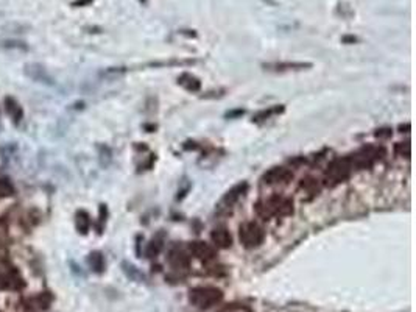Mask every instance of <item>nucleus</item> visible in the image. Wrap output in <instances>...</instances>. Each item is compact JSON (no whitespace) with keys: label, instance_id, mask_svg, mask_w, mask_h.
<instances>
[{"label":"nucleus","instance_id":"obj_1","mask_svg":"<svg viewBox=\"0 0 416 312\" xmlns=\"http://www.w3.org/2000/svg\"><path fill=\"white\" fill-rule=\"evenodd\" d=\"M257 214L263 218L271 217H286L293 212V203L287 197L282 195H273L267 200H262L256 206Z\"/></svg>","mask_w":416,"mask_h":312},{"label":"nucleus","instance_id":"obj_2","mask_svg":"<svg viewBox=\"0 0 416 312\" xmlns=\"http://www.w3.org/2000/svg\"><path fill=\"white\" fill-rule=\"evenodd\" d=\"M223 300V292L217 287H195L189 292V301L198 309H209Z\"/></svg>","mask_w":416,"mask_h":312},{"label":"nucleus","instance_id":"obj_3","mask_svg":"<svg viewBox=\"0 0 416 312\" xmlns=\"http://www.w3.org/2000/svg\"><path fill=\"white\" fill-rule=\"evenodd\" d=\"M352 170V164L349 158H343V159H335L326 170L325 173V183L328 186H335L342 181H345L346 178L349 176Z\"/></svg>","mask_w":416,"mask_h":312},{"label":"nucleus","instance_id":"obj_4","mask_svg":"<svg viewBox=\"0 0 416 312\" xmlns=\"http://www.w3.org/2000/svg\"><path fill=\"white\" fill-rule=\"evenodd\" d=\"M265 239L263 228L256 222H247L240 227V242L245 248H256Z\"/></svg>","mask_w":416,"mask_h":312},{"label":"nucleus","instance_id":"obj_5","mask_svg":"<svg viewBox=\"0 0 416 312\" xmlns=\"http://www.w3.org/2000/svg\"><path fill=\"white\" fill-rule=\"evenodd\" d=\"M381 149L377 147H363L362 150H358L351 159V164H352V169L357 167V169H366L369 166H373L379 158H381Z\"/></svg>","mask_w":416,"mask_h":312},{"label":"nucleus","instance_id":"obj_6","mask_svg":"<svg viewBox=\"0 0 416 312\" xmlns=\"http://www.w3.org/2000/svg\"><path fill=\"white\" fill-rule=\"evenodd\" d=\"M293 178V173L287 170L286 167H273L263 175V183L265 185H287Z\"/></svg>","mask_w":416,"mask_h":312},{"label":"nucleus","instance_id":"obj_7","mask_svg":"<svg viewBox=\"0 0 416 312\" xmlns=\"http://www.w3.org/2000/svg\"><path fill=\"white\" fill-rule=\"evenodd\" d=\"M189 250L201 262H209V261H214L215 259V250L209 244H206V242H201V241L192 242L189 245Z\"/></svg>","mask_w":416,"mask_h":312},{"label":"nucleus","instance_id":"obj_8","mask_svg":"<svg viewBox=\"0 0 416 312\" xmlns=\"http://www.w3.org/2000/svg\"><path fill=\"white\" fill-rule=\"evenodd\" d=\"M248 189V185L247 183H240L237 186H234L231 191L226 192V195L221 198V203H220V208H231L234 203H237L247 192Z\"/></svg>","mask_w":416,"mask_h":312},{"label":"nucleus","instance_id":"obj_9","mask_svg":"<svg viewBox=\"0 0 416 312\" xmlns=\"http://www.w3.org/2000/svg\"><path fill=\"white\" fill-rule=\"evenodd\" d=\"M211 239L217 248H229L231 245H233V236H231V233L226 228L214 230L211 234Z\"/></svg>","mask_w":416,"mask_h":312},{"label":"nucleus","instance_id":"obj_10","mask_svg":"<svg viewBox=\"0 0 416 312\" xmlns=\"http://www.w3.org/2000/svg\"><path fill=\"white\" fill-rule=\"evenodd\" d=\"M168 262L175 269H187L189 267V258L179 248H173L168 254Z\"/></svg>","mask_w":416,"mask_h":312},{"label":"nucleus","instance_id":"obj_11","mask_svg":"<svg viewBox=\"0 0 416 312\" xmlns=\"http://www.w3.org/2000/svg\"><path fill=\"white\" fill-rule=\"evenodd\" d=\"M178 81L184 89H187V91H191V93H197V91H200V87H201V81L197 77L191 75V74H182L178 78Z\"/></svg>","mask_w":416,"mask_h":312},{"label":"nucleus","instance_id":"obj_12","mask_svg":"<svg viewBox=\"0 0 416 312\" xmlns=\"http://www.w3.org/2000/svg\"><path fill=\"white\" fill-rule=\"evenodd\" d=\"M268 70H296V69H306L312 67L310 63H273L263 66Z\"/></svg>","mask_w":416,"mask_h":312},{"label":"nucleus","instance_id":"obj_13","mask_svg":"<svg viewBox=\"0 0 416 312\" xmlns=\"http://www.w3.org/2000/svg\"><path fill=\"white\" fill-rule=\"evenodd\" d=\"M31 66H33L34 69H31L30 64L27 66V69L34 70V74H27V75H30L31 78H34V80H37V81H42V83H52L50 78H49V75H47V72H45L41 66H37V64H31Z\"/></svg>","mask_w":416,"mask_h":312},{"label":"nucleus","instance_id":"obj_14","mask_svg":"<svg viewBox=\"0 0 416 312\" xmlns=\"http://www.w3.org/2000/svg\"><path fill=\"white\" fill-rule=\"evenodd\" d=\"M123 267H125V272H126V275L129 277V278H133V280H136V281H141V280H144V277L139 273L137 270H136V267L134 265H131V264H126V262H123Z\"/></svg>","mask_w":416,"mask_h":312},{"label":"nucleus","instance_id":"obj_15","mask_svg":"<svg viewBox=\"0 0 416 312\" xmlns=\"http://www.w3.org/2000/svg\"><path fill=\"white\" fill-rule=\"evenodd\" d=\"M161 248H162V244H161V242H158L156 239H153V241L148 244V248H147V256H148V258L158 256V254H159V251H161Z\"/></svg>","mask_w":416,"mask_h":312},{"label":"nucleus","instance_id":"obj_16","mask_svg":"<svg viewBox=\"0 0 416 312\" xmlns=\"http://www.w3.org/2000/svg\"><path fill=\"white\" fill-rule=\"evenodd\" d=\"M220 312H251V309L243 304H231V306L223 307Z\"/></svg>","mask_w":416,"mask_h":312},{"label":"nucleus","instance_id":"obj_17","mask_svg":"<svg viewBox=\"0 0 416 312\" xmlns=\"http://www.w3.org/2000/svg\"><path fill=\"white\" fill-rule=\"evenodd\" d=\"M277 111H281V109H279V108H271V109H268V111H267V109H263V111H260V113L256 116V119H254V120H263V119H268L271 114H274V113H277Z\"/></svg>","mask_w":416,"mask_h":312},{"label":"nucleus","instance_id":"obj_18","mask_svg":"<svg viewBox=\"0 0 416 312\" xmlns=\"http://www.w3.org/2000/svg\"><path fill=\"white\" fill-rule=\"evenodd\" d=\"M92 258L96 259V262H94V269L97 270V272H102V269H103V262H102V256L100 254H92Z\"/></svg>","mask_w":416,"mask_h":312},{"label":"nucleus","instance_id":"obj_19","mask_svg":"<svg viewBox=\"0 0 416 312\" xmlns=\"http://www.w3.org/2000/svg\"><path fill=\"white\" fill-rule=\"evenodd\" d=\"M398 150H401V152H402V156H404V152H405V156H407V158L410 156V144H408V142H405V144H399V145H398Z\"/></svg>","mask_w":416,"mask_h":312},{"label":"nucleus","instance_id":"obj_20","mask_svg":"<svg viewBox=\"0 0 416 312\" xmlns=\"http://www.w3.org/2000/svg\"><path fill=\"white\" fill-rule=\"evenodd\" d=\"M343 41H346V42H355L357 41V38H354V36H346V38H343Z\"/></svg>","mask_w":416,"mask_h":312},{"label":"nucleus","instance_id":"obj_21","mask_svg":"<svg viewBox=\"0 0 416 312\" xmlns=\"http://www.w3.org/2000/svg\"><path fill=\"white\" fill-rule=\"evenodd\" d=\"M89 2H92V0H78L75 5H84V4H89Z\"/></svg>","mask_w":416,"mask_h":312},{"label":"nucleus","instance_id":"obj_22","mask_svg":"<svg viewBox=\"0 0 416 312\" xmlns=\"http://www.w3.org/2000/svg\"><path fill=\"white\" fill-rule=\"evenodd\" d=\"M142 2H145V0H142Z\"/></svg>","mask_w":416,"mask_h":312}]
</instances>
